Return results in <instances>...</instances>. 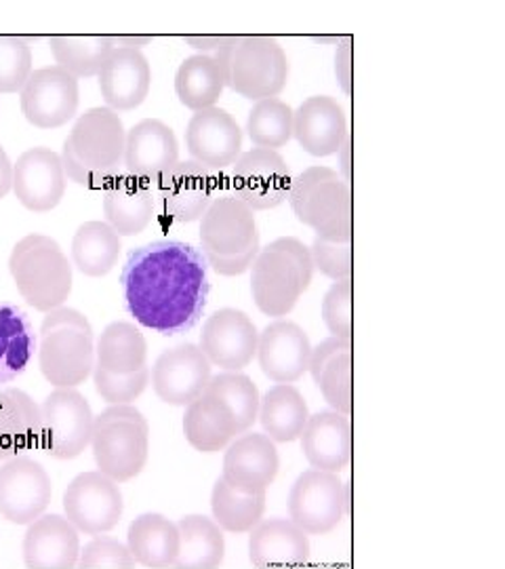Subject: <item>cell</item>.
Listing matches in <instances>:
<instances>
[{
  "label": "cell",
  "mask_w": 505,
  "mask_h": 569,
  "mask_svg": "<svg viewBox=\"0 0 505 569\" xmlns=\"http://www.w3.org/2000/svg\"><path fill=\"white\" fill-rule=\"evenodd\" d=\"M121 283L129 315L162 336L185 333L196 326L211 293L204 253L182 241H154L133 249Z\"/></svg>",
  "instance_id": "cell-1"
},
{
  "label": "cell",
  "mask_w": 505,
  "mask_h": 569,
  "mask_svg": "<svg viewBox=\"0 0 505 569\" xmlns=\"http://www.w3.org/2000/svg\"><path fill=\"white\" fill-rule=\"evenodd\" d=\"M39 367L55 388H77L95 367L93 327L77 308L60 306L47 312L39 331Z\"/></svg>",
  "instance_id": "cell-2"
},
{
  "label": "cell",
  "mask_w": 505,
  "mask_h": 569,
  "mask_svg": "<svg viewBox=\"0 0 505 569\" xmlns=\"http://www.w3.org/2000/svg\"><path fill=\"white\" fill-rule=\"evenodd\" d=\"M310 247L295 237H281L260 249L251 264V293L267 317H286L312 283Z\"/></svg>",
  "instance_id": "cell-3"
},
{
  "label": "cell",
  "mask_w": 505,
  "mask_h": 569,
  "mask_svg": "<svg viewBox=\"0 0 505 569\" xmlns=\"http://www.w3.org/2000/svg\"><path fill=\"white\" fill-rule=\"evenodd\" d=\"M293 213L312 228L319 239L352 241V194L350 183L329 167H310L293 178L286 194Z\"/></svg>",
  "instance_id": "cell-4"
},
{
  "label": "cell",
  "mask_w": 505,
  "mask_h": 569,
  "mask_svg": "<svg viewBox=\"0 0 505 569\" xmlns=\"http://www.w3.org/2000/svg\"><path fill=\"white\" fill-rule=\"evenodd\" d=\"M9 272L21 298L34 310L51 312L63 306L72 291V264L60 243L47 234H28L16 243Z\"/></svg>",
  "instance_id": "cell-5"
},
{
  "label": "cell",
  "mask_w": 505,
  "mask_h": 569,
  "mask_svg": "<svg viewBox=\"0 0 505 569\" xmlns=\"http://www.w3.org/2000/svg\"><path fill=\"white\" fill-rule=\"evenodd\" d=\"M213 58L222 68L225 87L246 100L276 98L289 81L286 53L270 37H228Z\"/></svg>",
  "instance_id": "cell-6"
},
{
  "label": "cell",
  "mask_w": 505,
  "mask_h": 569,
  "mask_svg": "<svg viewBox=\"0 0 505 569\" xmlns=\"http://www.w3.org/2000/svg\"><path fill=\"white\" fill-rule=\"evenodd\" d=\"M91 449L101 475L124 483L135 479L148 462L150 425L133 406H110L93 420Z\"/></svg>",
  "instance_id": "cell-7"
},
{
  "label": "cell",
  "mask_w": 505,
  "mask_h": 569,
  "mask_svg": "<svg viewBox=\"0 0 505 569\" xmlns=\"http://www.w3.org/2000/svg\"><path fill=\"white\" fill-rule=\"evenodd\" d=\"M350 488L333 472L305 470L289 491V519L307 536H324L344 523Z\"/></svg>",
  "instance_id": "cell-8"
},
{
  "label": "cell",
  "mask_w": 505,
  "mask_h": 569,
  "mask_svg": "<svg viewBox=\"0 0 505 569\" xmlns=\"http://www.w3.org/2000/svg\"><path fill=\"white\" fill-rule=\"evenodd\" d=\"M93 411L77 388H55L41 403V443L55 460H74L91 443Z\"/></svg>",
  "instance_id": "cell-9"
},
{
  "label": "cell",
  "mask_w": 505,
  "mask_h": 569,
  "mask_svg": "<svg viewBox=\"0 0 505 569\" xmlns=\"http://www.w3.org/2000/svg\"><path fill=\"white\" fill-rule=\"evenodd\" d=\"M65 519L87 536H101L121 523L124 500L117 481L100 470L81 472L63 491Z\"/></svg>",
  "instance_id": "cell-10"
},
{
  "label": "cell",
  "mask_w": 505,
  "mask_h": 569,
  "mask_svg": "<svg viewBox=\"0 0 505 569\" xmlns=\"http://www.w3.org/2000/svg\"><path fill=\"white\" fill-rule=\"evenodd\" d=\"M53 483L41 462L18 456L0 467V515L13 526L34 523L49 507Z\"/></svg>",
  "instance_id": "cell-11"
},
{
  "label": "cell",
  "mask_w": 505,
  "mask_h": 569,
  "mask_svg": "<svg viewBox=\"0 0 505 569\" xmlns=\"http://www.w3.org/2000/svg\"><path fill=\"white\" fill-rule=\"evenodd\" d=\"M293 182L291 169L276 150L253 148L232 164V190L253 211L284 203Z\"/></svg>",
  "instance_id": "cell-12"
},
{
  "label": "cell",
  "mask_w": 505,
  "mask_h": 569,
  "mask_svg": "<svg viewBox=\"0 0 505 569\" xmlns=\"http://www.w3.org/2000/svg\"><path fill=\"white\" fill-rule=\"evenodd\" d=\"M20 93L26 121L39 129H58L79 110V81L60 66L34 70Z\"/></svg>",
  "instance_id": "cell-13"
},
{
  "label": "cell",
  "mask_w": 505,
  "mask_h": 569,
  "mask_svg": "<svg viewBox=\"0 0 505 569\" xmlns=\"http://www.w3.org/2000/svg\"><path fill=\"white\" fill-rule=\"evenodd\" d=\"M257 340L260 331L246 312L222 308L204 321L199 348L211 367L241 371L255 359Z\"/></svg>",
  "instance_id": "cell-14"
},
{
  "label": "cell",
  "mask_w": 505,
  "mask_h": 569,
  "mask_svg": "<svg viewBox=\"0 0 505 569\" xmlns=\"http://www.w3.org/2000/svg\"><path fill=\"white\" fill-rule=\"evenodd\" d=\"M150 378L162 403L188 407L209 385L211 363L196 345L173 346L156 359Z\"/></svg>",
  "instance_id": "cell-15"
},
{
  "label": "cell",
  "mask_w": 505,
  "mask_h": 569,
  "mask_svg": "<svg viewBox=\"0 0 505 569\" xmlns=\"http://www.w3.org/2000/svg\"><path fill=\"white\" fill-rule=\"evenodd\" d=\"M202 253L236 256L260 244L255 211L236 199L222 194L213 199L201 218Z\"/></svg>",
  "instance_id": "cell-16"
},
{
  "label": "cell",
  "mask_w": 505,
  "mask_h": 569,
  "mask_svg": "<svg viewBox=\"0 0 505 569\" xmlns=\"http://www.w3.org/2000/svg\"><path fill=\"white\" fill-rule=\"evenodd\" d=\"M213 176L194 161H178L156 182V201L162 216L175 224L201 220L206 207L215 199Z\"/></svg>",
  "instance_id": "cell-17"
},
{
  "label": "cell",
  "mask_w": 505,
  "mask_h": 569,
  "mask_svg": "<svg viewBox=\"0 0 505 569\" xmlns=\"http://www.w3.org/2000/svg\"><path fill=\"white\" fill-rule=\"evenodd\" d=\"M185 148L194 163L209 169H225L239 161L243 148V131L230 112L213 106L188 122Z\"/></svg>",
  "instance_id": "cell-18"
},
{
  "label": "cell",
  "mask_w": 505,
  "mask_h": 569,
  "mask_svg": "<svg viewBox=\"0 0 505 569\" xmlns=\"http://www.w3.org/2000/svg\"><path fill=\"white\" fill-rule=\"evenodd\" d=\"M281 468L274 441L257 432H243L225 451L222 479L243 493H265Z\"/></svg>",
  "instance_id": "cell-19"
},
{
  "label": "cell",
  "mask_w": 505,
  "mask_h": 569,
  "mask_svg": "<svg viewBox=\"0 0 505 569\" xmlns=\"http://www.w3.org/2000/svg\"><path fill=\"white\" fill-rule=\"evenodd\" d=\"M18 201L34 213L51 211L65 194V176L58 152L51 148H30L13 164V183Z\"/></svg>",
  "instance_id": "cell-20"
},
{
  "label": "cell",
  "mask_w": 505,
  "mask_h": 569,
  "mask_svg": "<svg viewBox=\"0 0 505 569\" xmlns=\"http://www.w3.org/2000/svg\"><path fill=\"white\" fill-rule=\"evenodd\" d=\"M68 142L82 163L100 171H117L122 163L127 131L114 110L100 106L79 117Z\"/></svg>",
  "instance_id": "cell-21"
},
{
  "label": "cell",
  "mask_w": 505,
  "mask_h": 569,
  "mask_svg": "<svg viewBox=\"0 0 505 569\" xmlns=\"http://www.w3.org/2000/svg\"><path fill=\"white\" fill-rule=\"evenodd\" d=\"M178 161L180 143L166 122L145 119L127 131L122 163L131 178L156 183Z\"/></svg>",
  "instance_id": "cell-22"
},
{
  "label": "cell",
  "mask_w": 505,
  "mask_h": 569,
  "mask_svg": "<svg viewBox=\"0 0 505 569\" xmlns=\"http://www.w3.org/2000/svg\"><path fill=\"white\" fill-rule=\"evenodd\" d=\"M255 357L272 382L293 385L310 367L312 345L302 327L279 319L260 333Z\"/></svg>",
  "instance_id": "cell-23"
},
{
  "label": "cell",
  "mask_w": 505,
  "mask_h": 569,
  "mask_svg": "<svg viewBox=\"0 0 505 569\" xmlns=\"http://www.w3.org/2000/svg\"><path fill=\"white\" fill-rule=\"evenodd\" d=\"M23 563L28 569H77L81 538L61 515H42L23 536Z\"/></svg>",
  "instance_id": "cell-24"
},
{
  "label": "cell",
  "mask_w": 505,
  "mask_h": 569,
  "mask_svg": "<svg viewBox=\"0 0 505 569\" xmlns=\"http://www.w3.org/2000/svg\"><path fill=\"white\" fill-rule=\"evenodd\" d=\"M293 138L312 157L337 154L347 138L344 108L329 96H314L293 110Z\"/></svg>",
  "instance_id": "cell-25"
},
{
  "label": "cell",
  "mask_w": 505,
  "mask_h": 569,
  "mask_svg": "<svg viewBox=\"0 0 505 569\" xmlns=\"http://www.w3.org/2000/svg\"><path fill=\"white\" fill-rule=\"evenodd\" d=\"M152 87V68L142 51L112 49L100 72V91L110 110L142 106Z\"/></svg>",
  "instance_id": "cell-26"
},
{
  "label": "cell",
  "mask_w": 505,
  "mask_h": 569,
  "mask_svg": "<svg viewBox=\"0 0 505 569\" xmlns=\"http://www.w3.org/2000/svg\"><path fill=\"white\" fill-rule=\"evenodd\" d=\"M302 451L314 470L342 472L352 458V427L340 411H319L303 428Z\"/></svg>",
  "instance_id": "cell-27"
},
{
  "label": "cell",
  "mask_w": 505,
  "mask_h": 569,
  "mask_svg": "<svg viewBox=\"0 0 505 569\" xmlns=\"http://www.w3.org/2000/svg\"><path fill=\"white\" fill-rule=\"evenodd\" d=\"M156 197L152 183L117 173L103 188V216L119 237H135L152 222Z\"/></svg>",
  "instance_id": "cell-28"
},
{
  "label": "cell",
  "mask_w": 505,
  "mask_h": 569,
  "mask_svg": "<svg viewBox=\"0 0 505 569\" xmlns=\"http://www.w3.org/2000/svg\"><path fill=\"white\" fill-rule=\"evenodd\" d=\"M310 559V538L291 519H265L251 529L253 568H300Z\"/></svg>",
  "instance_id": "cell-29"
},
{
  "label": "cell",
  "mask_w": 505,
  "mask_h": 569,
  "mask_svg": "<svg viewBox=\"0 0 505 569\" xmlns=\"http://www.w3.org/2000/svg\"><path fill=\"white\" fill-rule=\"evenodd\" d=\"M41 443V406L20 388L0 387V460Z\"/></svg>",
  "instance_id": "cell-30"
},
{
  "label": "cell",
  "mask_w": 505,
  "mask_h": 569,
  "mask_svg": "<svg viewBox=\"0 0 505 569\" xmlns=\"http://www.w3.org/2000/svg\"><path fill=\"white\" fill-rule=\"evenodd\" d=\"M307 371L331 409L347 416L352 409V342L326 338L312 348Z\"/></svg>",
  "instance_id": "cell-31"
},
{
  "label": "cell",
  "mask_w": 505,
  "mask_h": 569,
  "mask_svg": "<svg viewBox=\"0 0 505 569\" xmlns=\"http://www.w3.org/2000/svg\"><path fill=\"white\" fill-rule=\"evenodd\" d=\"M127 549L138 566L148 569H169L180 555L178 523L159 512H143L129 526Z\"/></svg>",
  "instance_id": "cell-32"
},
{
  "label": "cell",
  "mask_w": 505,
  "mask_h": 569,
  "mask_svg": "<svg viewBox=\"0 0 505 569\" xmlns=\"http://www.w3.org/2000/svg\"><path fill=\"white\" fill-rule=\"evenodd\" d=\"M185 441L201 453H218L241 435L234 413L220 399L204 395L185 407Z\"/></svg>",
  "instance_id": "cell-33"
},
{
  "label": "cell",
  "mask_w": 505,
  "mask_h": 569,
  "mask_svg": "<svg viewBox=\"0 0 505 569\" xmlns=\"http://www.w3.org/2000/svg\"><path fill=\"white\" fill-rule=\"evenodd\" d=\"M39 336L28 312L16 305L0 302V385H9L32 363Z\"/></svg>",
  "instance_id": "cell-34"
},
{
  "label": "cell",
  "mask_w": 505,
  "mask_h": 569,
  "mask_svg": "<svg viewBox=\"0 0 505 569\" xmlns=\"http://www.w3.org/2000/svg\"><path fill=\"white\" fill-rule=\"evenodd\" d=\"M257 420L263 432L274 443H293L302 437L310 420L307 403L293 385H276L260 399Z\"/></svg>",
  "instance_id": "cell-35"
},
{
  "label": "cell",
  "mask_w": 505,
  "mask_h": 569,
  "mask_svg": "<svg viewBox=\"0 0 505 569\" xmlns=\"http://www.w3.org/2000/svg\"><path fill=\"white\" fill-rule=\"evenodd\" d=\"M180 555L175 569H218L225 557V538L220 526L204 515L180 519Z\"/></svg>",
  "instance_id": "cell-36"
},
{
  "label": "cell",
  "mask_w": 505,
  "mask_h": 569,
  "mask_svg": "<svg viewBox=\"0 0 505 569\" xmlns=\"http://www.w3.org/2000/svg\"><path fill=\"white\" fill-rule=\"evenodd\" d=\"M148 345L142 331L129 321L105 327L95 342V367L108 373L127 376L145 367Z\"/></svg>",
  "instance_id": "cell-37"
},
{
  "label": "cell",
  "mask_w": 505,
  "mask_h": 569,
  "mask_svg": "<svg viewBox=\"0 0 505 569\" xmlns=\"http://www.w3.org/2000/svg\"><path fill=\"white\" fill-rule=\"evenodd\" d=\"M223 87L222 68L213 56L196 53L178 68L175 93L180 102L194 112L213 108L222 98Z\"/></svg>",
  "instance_id": "cell-38"
},
{
  "label": "cell",
  "mask_w": 505,
  "mask_h": 569,
  "mask_svg": "<svg viewBox=\"0 0 505 569\" xmlns=\"http://www.w3.org/2000/svg\"><path fill=\"white\" fill-rule=\"evenodd\" d=\"M121 237L105 222H84L72 239V262L87 277H105L121 256Z\"/></svg>",
  "instance_id": "cell-39"
},
{
  "label": "cell",
  "mask_w": 505,
  "mask_h": 569,
  "mask_svg": "<svg viewBox=\"0 0 505 569\" xmlns=\"http://www.w3.org/2000/svg\"><path fill=\"white\" fill-rule=\"evenodd\" d=\"M55 66L72 74L77 81L100 74L105 60L112 53L110 37L101 34H61L49 39Z\"/></svg>",
  "instance_id": "cell-40"
},
{
  "label": "cell",
  "mask_w": 505,
  "mask_h": 569,
  "mask_svg": "<svg viewBox=\"0 0 505 569\" xmlns=\"http://www.w3.org/2000/svg\"><path fill=\"white\" fill-rule=\"evenodd\" d=\"M211 510L222 531L246 533L263 519L265 493L236 491L220 477L211 491Z\"/></svg>",
  "instance_id": "cell-41"
},
{
  "label": "cell",
  "mask_w": 505,
  "mask_h": 569,
  "mask_svg": "<svg viewBox=\"0 0 505 569\" xmlns=\"http://www.w3.org/2000/svg\"><path fill=\"white\" fill-rule=\"evenodd\" d=\"M204 395H211L230 407L241 435L257 422L262 397L249 376L239 371H222L218 376H211L209 385L204 388Z\"/></svg>",
  "instance_id": "cell-42"
},
{
  "label": "cell",
  "mask_w": 505,
  "mask_h": 569,
  "mask_svg": "<svg viewBox=\"0 0 505 569\" xmlns=\"http://www.w3.org/2000/svg\"><path fill=\"white\" fill-rule=\"evenodd\" d=\"M246 133L255 148H283L293 138V108L279 98L255 103L246 117Z\"/></svg>",
  "instance_id": "cell-43"
},
{
  "label": "cell",
  "mask_w": 505,
  "mask_h": 569,
  "mask_svg": "<svg viewBox=\"0 0 505 569\" xmlns=\"http://www.w3.org/2000/svg\"><path fill=\"white\" fill-rule=\"evenodd\" d=\"M32 74V49L26 39L0 34V93H18Z\"/></svg>",
  "instance_id": "cell-44"
},
{
  "label": "cell",
  "mask_w": 505,
  "mask_h": 569,
  "mask_svg": "<svg viewBox=\"0 0 505 569\" xmlns=\"http://www.w3.org/2000/svg\"><path fill=\"white\" fill-rule=\"evenodd\" d=\"M93 385L101 399L110 406H131L150 385V367L145 366L127 376L108 373L100 367H93Z\"/></svg>",
  "instance_id": "cell-45"
},
{
  "label": "cell",
  "mask_w": 505,
  "mask_h": 569,
  "mask_svg": "<svg viewBox=\"0 0 505 569\" xmlns=\"http://www.w3.org/2000/svg\"><path fill=\"white\" fill-rule=\"evenodd\" d=\"M323 321L331 338L352 342V281L331 284L323 300Z\"/></svg>",
  "instance_id": "cell-46"
},
{
  "label": "cell",
  "mask_w": 505,
  "mask_h": 569,
  "mask_svg": "<svg viewBox=\"0 0 505 569\" xmlns=\"http://www.w3.org/2000/svg\"><path fill=\"white\" fill-rule=\"evenodd\" d=\"M138 566L127 545L110 536H95L84 545L79 557V569H133Z\"/></svg>",
  "instance_id": "cell-47"
},
{
  "label": "cell",
  "mask_w": 505,
  "mask_h": 569,
  "mask_svg": "<svg viewBox=\"0 0 505 569\" xmlns=\"http://www.w3.org/2000/svg\"><path fill=\"white\" fill-rule=\"evenodd\" d=\"M314 270H321L324 277L337 281H347L352 277V247L326 239H314L310 247Z\"/></svg>",
  "instance_id": "cell-48"
},
{
  "label": "cell",
  "mask_w": 505,
  "mask_h": 569,
  "mask_svg": "<svg viewBox=\"0 0 505 569\" xmlns=\"http://www.w3.org/2000/svg\"><path fill=\"white\" fill-rule=\"evenodd\" d=\"M60 159L63 176L79 186H87V188H105L110 180L119 173V171H100V169H93V167L82 163L68 140L63 142Z\"/></svg>",
  "instance_id": "cell-49"
},
{
  "label": "cell",
  "mask_w": 505,
  "mask_h": 569,
  "mask_svg": "<svg viewBox=\"0 0 505 569\" xmlns=\"http://www.w3.org/2000/svg\"><path fill=\"white\" fill-rule=\"evenodd\" d=\"M260 253V244L257 247H251L249 251L243 253H236V256H215V253H204V260L206 264L211 266L218 274L223 277H236V274H243L246 272L253 260L257 258Z\"/></svg>",
  "instance_id": "cell-50"
},
{
  "label": "cell",
  "mask_w": 505,
  "mask_h": 569,
  "mask_svg": "<svg viewBox=\"0 0 505 569\" xmlns=\"http://www.w3.org/2000/svg\"><path fill=\"white\" fill-rule=\"evenodd\" d=\"M335 77L342 84L345 96H350V89H352V49H350V41H345L335 53Z\"/></svg>",
  "instance_id": "cell-51"
},
{
  "label": "cell",
  "mask_w": 505,
  "mask_h": 569,
  "mask_svg": "<svg viewBox=\"0 0 505 569\" xmlns=\"http://www.w3.org/2000/svg\"><path fill=\"white\" fill-rule=\"evenodd\" d=\"M228 41V37H185V42L201 51V56H215L223 47V42Z\"/></svg>",
  "instance_id": "cell-52"
},
{
  "label": "cell",
  "mask_w": 505,
  "mask_h": 569,
  "mask_svg": "<svg viewBox=\"0 0 505 569\" xmlns=\"http://www.w3.org/2000/svg\"><path fill=\"white\" fill-rule=\"evenodd\" d=\"M13 183V163L9 161L4 148L0 146V201L9 194Z\"/></svg>",
  "instance_id": "cell-53"
},
{
  "label": "cell",
  "mask_w": 505,
  "mask_h": 569,
  "mask_svg": "<svg viewBox=\"0 0 505 569\" xmlns=\"http://www.w3.org/2000/svg\"><path fill=\"white\" fill-rule=\"evenodd\" d=\"M110 42L114 49H133V51H142L148 42H152V37H133V34H119V37H110Z\"/></svg>",
  "instance_id": "cell-54"
},
{
  "label": "cell",
  "mask_w": 505,
  "mask_h": 569,
  "mask_svg": "<svg viewBox=\"0 0 505 569\" xmlns=\"http://www.w3.org/2000/svg\"><path fill=\"white\" fill-rule=\"evenodd\" d=\"M337 157L342 159V173H340V176L344 178L345 182H350V136H347L345 142L342 143Z\"/></svg>",
  "instance_id": "cell-55"
}]
</instances>
